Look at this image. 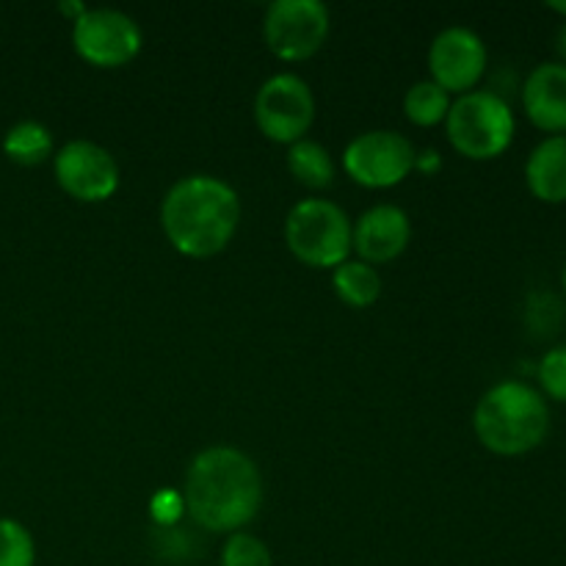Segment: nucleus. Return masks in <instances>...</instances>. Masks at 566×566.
Segmentation results:
<instances>
[{
    "label": "nucleus",
    "instance_id": "obj_1",
    "mask_svg": "<svg viewBox=\"0 0 566 566\" xmlns=\"http://www.w3.org/2000/svg\"><path fill=\"white\" fill-rule=\"evenodd\" d=\"M182 503L193 523L213 534H238L263 503V479L252 459L238 448L216 446L188 464Z\"/></svg>",
    "mask_w": 566,
    "mask_h": 566
},
{
    "label": "nucleus",
    "instance_id": "obj_2",
    "mask_svg": "<svg viewBox=\"0 0 566 566\" xmlns=\"http://www.w3.org/2000/svg\"><path fill=\"white\" fill-rule=\"evenodd\" d=\"M241 221V199L230 182L213 175H188L166 191L160 224L171 247L186 258H213Z\"/></svg>",
    "mask_w": 566,
    "mask_h": 566
},
{
    "label": "nucleus",
    "instance_id": "obj_3",
    "mask_svg": "<svg viewBox=\"0 0 566 566\" xmlns=\"http://www.w3.org/2000/svg\"><path fill=\"white\" fill-rule=\"evenodd\" d=\"M481 446L497 457H523L545 442L551 409L545 396L525 381H501L484 392L473 412Z\"/></svg>",
    "mask_w": 566,
    "mask_h": 566
},
{
    "label": "nucleus",
    "instance_id": "obj_4",
    "mask_svg": "<svg viewBox=\"0 0 566 566\" xmlns=\"http://www.w3.org/2000/svg\"><path fill=\"white\" fill-rule=\"evenodd\" d=\"M453 149L470 160H492L509 149L514 138V111L490 88H473L453 99L446 116Z\"/></svg>",
    "mask_w": 566,
    "mask_h": 566
},
{
    "label": "nucleus",
    "instance_id": "obj_5",
    "mask_svg": "<svg viewBox=\"0 0 566 566\" xmlns=\"http://www.w3.org/2000/svg\"><path fill=\"white\" fill-rule=\"evenodd\" d=\"M285 243L304 265L337 269L352 252V221L329 199H302L285 219Z\"/></svg>",
    "mask_w": 566,
    "mask_h": 566
},
{
    "label": "nucleus",
    "instance_id": "obj_6",
    "mask_svg": "<svg viewBox=\"0 0 566 566\" xmlns=\"http://www.w3.org/2000/svg\"><path fill=\"white\" fill-rule=\"evenodd\" d=\"M315 119V97L307 81L293 72H280L258 88L254 122L260 133L276 144L302 142Z\"/></svg>",
    "mask_w": 566,
    "mask_h": 566
},
{
    "label": "nucleus",
    "instance_id": "obj_7",
    "mask_svg": "<svg viewBox=\"0 0 566 566\" xmlns=\"http://www.w3.org/2000/svg\"><path fill=\"white\" fill-rule=\"evenodd\" d=\"M142 28L125 11L86 9L72 22L75 53L92 66H103V70L130 64L142 50Z\"/></svg>",
    "mask_w": 566,
    "mask_h": 566
},
{
    "label": "nucleus",
    "instance_id": "obj_8",
    "mask_svg": "<svg viewBox=\"0 0 566 566\" xmlns=\"http://www.w3.org/2000/svg\"><path fill=\"white\" fill-rule=\"evenodd\" d=\"M265 42L282 61H304L329 36V9L321 0H274L265 11Z\"/></svg>",
    "mask_w": 566,
    "mask_h": 566
},
{
    "label": "nucleus",
    "instance_id": "obj_9",
    "mask_svg": "<svg viewBox=\"0 0 566 566\" xmlns=\"http://www.w3.org/2000/svg\"><path fill=\"white\" fill-rule=\"evenodd\" d=\"M412 142L392 130L359 133L343 153V166L348 177L365 188H392L407 180L415 169Z\"/></svg>",
    "mask_w": 566,
    "mask_h": 566
},
{
    "label": "nucleus",
    "instance_id": "obj_10",
    "mask_svg": "<svg viewBox=\"0 0 566 566\" xmlns=\"http://www.w3.org/2000/svg\"><path fill=\"white\" fill-rule=\"evenodd\" d=\"M55 182L77 202H105L119 188V164L94 142H66L53 155Z\"/></svg>",
    "mask_w": 566,
    "mask_h": 566
},
{
    "label": "nucleus",
    "instance_id": "obj_11",
    "mask_svg": "<svg viewBox=\"0 0 566 566\" xmlns=\"http://www.w3.org/2000/svg\"><path fill=\"white\" fill-rule=\"evenodd\" d=\"M486 70V44L475 31L462 25L437 33L429 48V72L448 94L473 92Z\"/></svg>",
    "mask_w": 566,
    "mask_h": 566
},
{
    "label": "nucleus",
    "instance_id": "obj_12",
    "mask_svg": "<svg viewBox=\"0 0 566 566\" xmlns=\"http://www.w3.org/2000/svg\"><path fill=\"white\" fill-rule=\"evenodd\" d=\"M412 238L409 216L396 205H376L359 216L352 227V249L363 258V263L379 265L396 260Z\"/></svg>",
    "mask_w": 566,
    "mask_h": 566
},
{
    "label": "nucleus",
    "instance_id": "obj_13",
    "mask_svg": "<svg viewBox=\"0 0 566 566\" xmlns=\"http://www.w3.org/2000/svg\"><path fill=\"white\" fill-rule=\"evenodd\" d=\"M523 105L539 130L564 136L566 130V64L545 61L536 66L523 86Z\"/></svg>",
    "mask_w": 566,
    "mask_h": 566
},
{
    "label": "nucleus",
    "instance_id": "obj_14",
    "mask_svg": "<svg viewBox=\"0 0 566 566\" xmlns=\"http://www.w3.org/2000/svg\"><path fill=\"white\" fill-rule=\"evenodd\" d=\"M525 182L542 202H566V136H547L531 149Z\"/></svg>",
    "mask_w": 566,
    "mask_h": 566
},
{
    "label": "nucleus",
    "instance_id": "obj_15",
    "mask_svg": "<svg viewBox=\"0 0 566 566\" xmlns=\"http://www.w3.org/2000/svg\"><path fill=\"white\" fill-rule=\"evenodd\" d=\"M335 293L340 296L343 304L348 307H370L376 298L381 296V276L374 265L363 263V260H346L335 269L332 276Z\"/></svg>",
    "mask_w": 566,
    "mask_h": 566
},
{
    "label": "nucleus",
    "instance_id": "obj_16",
    "mask_svg": "<svg viewBox=\"0 0 566 566\" xmlns=\"http://www.w3.org/2000/svg\"><path fill=\"white\" fill-rule=\"evenodd\" d=\"M3 153L17 166H39L53 155V133L42 122H17L6 130Z\"/></svg>",
    "mask_w": 566,
    "mask_h": 566
},
{
    "label": "nucleus",
    "instance_id": "obj_17",
    "mask_svg": "<svg viewBox=\"0 0 566 566\" xmlns=\"http://www.w3.org/2000/svg\"><path fill=\"white\" fill-rule=\"evenodd\" d=\"M287 169H291V175L302 186L315 188V191L329 188L335 182V164L329 158V149L321 147L318 142H310V138L291 144V149H287Z\"/></svg>",
    "mask_w": 566,
    "mask_h": 566
},
{
    "label": "nucleus",
    "instance_id": "obj_18",
    "mask_svg": "<svg viewBox=\"0 0 566 566\" xmlns=\"http://www.w3.org/2000/svg\"><path fill=\"white\" fill-rule=\"evenodd\" d=\"M448 111H451V94L434 81H418L409 86L407 97H403V114L412 125L420 127H434L446 122Z\"/></svg>",
    "mask_w": 566,
    "mask_h": 566
},
{
    "label": "nucleus",
    "instance_id": "obj_19",
    "mask_svg": "<svg viewBox=\"0 0 566 566\" xmlns=\"http://www.w3.org/2000/svg\"><path fill=\"white\" fill-rule=\"evenodd\" d=\"M36 564V545L31 531L22 523L0 517V566H33Z\"/></svg>",
    "mask_w": 566,
    "mask_h": 566
},
{
    "label": "nucleus",
    "instance_id": "obj_20",
    "mask_svg": "<svg viewBox=\"0 0 566 566\" xmlns=\"http://www.w3.org/2000/svg\"><path fill=\"white\" fill-rule=\"evenodd\" d=\"M221 566H274V562L263 539L238 531V534H230L221 551Z\"/></svg>",
    "mask_w": 566,
    "mask_h": 566
},
{
    "label": "nucleus",
    "instance_id": "obj_21",
    "mask_svg": "<svg viewBox=\"0 0 566 566\" xmlns=\"http://www.w3.org/2000/svg\"><path fill=\"white\" fill-rule=\"evenodd\" d=\"M536 376H539V385L542 390H545V396L566 403V343L551 348V352L542 357Z\"/></svg>",
    "mask_w": 566,
    "mask_h": 566
},
{
    "label": "nucleus",
    "instance_id": "obj_22",
    "mask_svg": "<svg viewBox=\"0 0 566 566\" xmlns=\"http://www.w3.org/2000/svg\"><path fill=\"white\" fill-rule=\"evenodd\" d=\"M556 50H558V55H562V64H566V20L556 33Z\"/></svg>",
    "mask_w": 566,
    "mask_h": 566
},
{
    "label": "nucleus",
    "instance_id": "obj_23",
    "mask_svg": "<svg viewBox=\"0 0 566 566\" xmlns=\"http://www.w3.org/2000/svg\"><path fill=\"white\" fill-rule=\"evenodd\" d=\"M59 9L64 11V14H70V17H72V22H75L77 17H81L83 11H86V6H83V3H61Z\"/></svg>",
    "mask_w": 566,
    "mask_h": 566
},
{
    "label": "nucleus",
    "instance_id": "obj_24",
    "mask_svg": "<svg viewBox=\"0 0 566 566\" xmlns=\"http://www.w3.org/2000/svg\"><path fill=\"white\" fill-rule=\"evenodd\" d=\"M547 6H551L553 11H558V14H562L564 20H566V3H562V0H558V3H547Z\"/></svg>",
    "mask_w": 566,
    "mask_h": 566
},
{
    "label": "nucleus",
    "instance_id": "obj_25",
    "mask_svg": "<svg viewBox=\"0 0 566 566\" xmlns=\"http://www.w3.org/2000/svg\"><path fill=\"white\" fill-rule=\"evenodd\" d=\"M564 291H566V265H564Z\"/></svg>",
    "mask_w": 566,
    "mask_h": 566
}]
</instances>
